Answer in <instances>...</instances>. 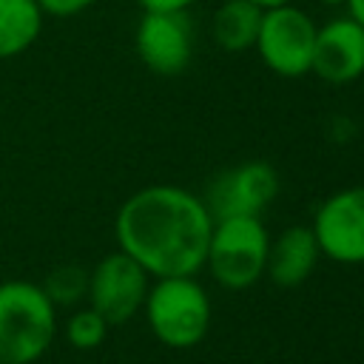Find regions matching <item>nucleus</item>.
I'll return each instance as SVG.
<instances>
[{"instance_id": "8", "label": "nucleus", "mask_w": 364, "mask_h": 364, "mask_svg": "<svg viewBox=\"0 0 364 364\" xmlns=\"http://www.w3.org/2000/svg\"><path fill=\"white\" fill-rule=\"evenodd\" d=\"M279 179L273 165L250 159L222 171L208 191V210L213 219L228 216H262V210L276 199Z\"/></svg>"}, {"instance_id": "5", "label": "nucleus", "mask_w": 364, "mask_h": 364, "mask_svg": "<svg viewBox=\"0 0 364 364\" xmlns=\"http://www.w3.org/2000/svg\"><path fill=\"white\" fill-rule=\"evenodd\" d=\"M316 31L318 26L307 11L296 9L293 3H282L264 9L253 48L273 74L304 77L310 74V63H313Z\"/></svg>"}, {"instance_id": "17", "label": "nucleus", "mask_w": 364, "mask_h": 364, "mask_svg": "<svg viewBox=\"0 0 364 364\" xmlns=\"http://www.w3.org/2000/svg\"><path fill=\"white\" fill-rule=\"evenodd\" d=\"M145 11H185L193 0H136Z\"/></svg>"}, {"instance_id": "1", "label": "nucleus", "mask_w": 364, "mask_h": 364, "mask_svg": "<svg viewBox=\"0 0 364 364\" xmlns=\"http://www.w3.org/2000/svg\"><path fill=\"white\" fill-rule=\"evenodd\" d=\"M213 216L196 193L179 185L134 191L117 210V247L151 279L196 276L205 267Z\"/></svg>"}, {"instance_id": "20", "label": "nucleus", "mask_w": 364, "mask_h": 364, "mask_svg": "<svg viewBox=\"0 0 364 364\" xmlns=\"http://www.w3.org/2000/svg\"><path fill=\"white\" fill-rule=\"evenodd\" d=\"M321 6H344V0H318Z\"/></svg>"}, {"instance_id": "18", "label": "nucleus", "mask_w": 364, "mask_h": 364, "mask_svg": "<svg viewBox=\"0 0 364 364\" xmlns=\"http://www.w3.org/2000/svg\"><path fill=\"white\" fill-rule=\"evenodd\" d=\"M344 6H347V11H350V17L364 26V0H344Z\"/></svg>"}, {"instance_id": "19", "label": "nucleus", "mask_w": 364, "mask_h": 364, "mask_svg": "<svg viewBox=\"0 0 364 364\" xmlns=\"http://www.w3.org/2000/svg\"><path fill=\"white\" fill-rule=\"evenodd\" d=\"M250 3H256L259 9H273V6H282V3H293V0H250Z\"/></svg>"}, {"instance_id": "10", "label": "nucleus", "mask_w": 364, "mask_h": 364, "mask_svg": "<svg viewBox=\"0 0 364 364\" xmlns=\"http://www.w3.org/2000/svg\"><path fill=\"white\" fill-rule=\"evenodd\" d=\"M310 71L330 85L355 82L364 74V26L350 14L318 26Z\"/></svg>"}, {"instance_id": "11", "label": "nucleus", "mask_w": 364, "mask_h": 364, "mask_svg": "<svg viewBox=\"0 0 364 364\" xmlns=\"http://www.w3.org/2000/svg\"><path fill=\"white\" fill-rule=\"evenodd\" d=\"M318 256H321V250H318L310 228H304V225L284 228L276 239H270L264 276H270V282L284 290L299 287L316 270Z\"/></svg>"}, {"instance_id": "16", "label": "nucleus", "mask_w": 364, "mask_h": 364, "mask_svg": "<svg viewBox=\"0 0 364 364\" xmlns=\"http://www.w3.org/2000/svg\"><path fill=\"white\" fill-rule=\"evenodd\" d=\"M94 3H97V0H37L40 11H43L46 17H60V20L77 17V14H82L85 9H91Z\"/></svg>"}, {"instance_id": "6", "label": "nucleus", "mask_w": 364, "mask_h": 364, "mask_svg": "<svg viewBox=\"0 0 364 364\" xmlns=\"http://www.w3.org/2000/svg\"><path fill=\"white\" fill-rule=\"evenodd\" d=\"M151 276L119 247L102 256L88 273V307H94L108 324H125L134 318L148 296Z\"/></svg>"}, {"instance_id": "12", "label": "nucleus", "mask_w": 364, "mask_h": 364, "mask_svg": "<svg viewBox=\"0 0 364 364\" xmlns=\"http://www.w3.org/2000/svg\"><path fill=\"white\" fill-rule=\"evenodd\" d=\"M264 9L250 0H225L210 20V34L225 51H247L256 43Z\"/></svg>"}, {"instance_id": "4", "label": "nucleus", "mask_w": 364, "mask_h": 364, "mask_svg": "<svg viewBox=\"0 0 364 364\" xmlns=\"http://www.w3.org/2000/svg\"><path fill=\"white\" fill-rule=\"evenodd\" d=\"M267 250L270 233L262 216L213 219L205 267L225 290H247L264 276Z\"/></svg>"}, {"instance_id": "7", "label": "nucleus", "mask_w": 364, "mask_h": 364, "mask_svg": "<svg viewBox=\"0 0 364 364\" xmlns=\"http://www.w3.org/2000/svg\"><path fill=\"white\" fill-rule=\"evenodd\" d=\"M321 256L338 264H364V185L327 196L310 225Z\"/></svg>"}, {"instance_id": "2", "label": "nucleus", "mask_w": 364, "mask_h": 364, "mask_svg": "<svg viewBox=\"0 0 364 364\" xmlns=\"http://www.w3.org/2000/svg\"><path fill=\"white\" fill-rule=\"evenodd\" d=\"M57 336V304L28 279L0 282V364L40 361Z\"/></svg>"}, {"instance_id": "3", "label": "nucleus", "mask_w": 364, "mask_h": 364, "mask_svg": "<svg viewBox=\"0 0 364 364\" xmlns=\"http://www.w3.org/2000/svg\"><path fill=\"white\" fill-rule=\"evenodd\" d=\"M142 310L154 338L173 350L196 347L210 327V299L193 276L156 279Z\"/></svg>"}, {"instance_id": "15", "label": "nucleus", "mask_w": 364, "mask_h": 364, "mask_svg": "<svg viewBox=\"0 0 364 364\" xmlns=\"http://www.w3.org/2000/svg\"><path fill=\"white\" fill-rule=\"evenodd\" d=\"M43 290L48 293V299L57 304V307H65V304H77L85 290H88V273L77 264H63L57 270L48 273Z\"/></svg>"}, {"instance_id": "13", "label": "nucleus", "mask_w": 364, "mask_h": 364, "mask_svg": "<svg viewBox=\"0 0 364 364\" xmlns=\"http://www.w3.org/2000/svg\"><path fill=\"white\" fill-rule=\"evenodd\" d=\"M43 17L37 0H0V60L28 51L43 31Z\"/></svg>"}, {"instance_id": "14", "label": "nucleus", "mask_w": 364, "mask_h": 364, "mask_svg": "<svg viewBox=\"0 0 364 364\" xmlns=\"http://www.w3.org/2000/svg\"><path fill=\"white\" fill-rule=\"evenodd\" d=\"M108 321L94 310V307H80L68 316L63 333H65V341L74 347V350H94L105 341L108 336Z\"/></svg>"}, {"instance_id": "9", "label": "nucleus", "mask_w": 364, "mask_h": 364, "mask_svg": "<svg viewBox=\"0 0 364 364\" xmlns=\"http://www.w3.org/2000/svg\"><path fill=\"white\" fill-rule=\"evenodd\" d=\"M134 48L145 68L159 77H173L188 68L193 31L185 11H145L134 31Z\"/></svg>"}]
</instances>
